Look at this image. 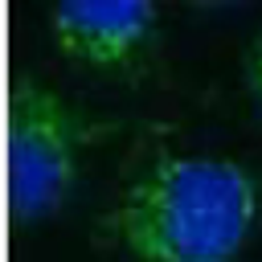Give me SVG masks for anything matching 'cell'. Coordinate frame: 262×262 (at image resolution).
<instances>
[{"label": "cell", "instance_id": "cell-1", "mask_svg": "<svg viewBox=\"0 0 262 262\" xmlns=\"http://www.w3.org/2000/svg\"><path fill=\"white\" fill-rule=\"evenodd\" d=\"M254 221V172L213 151L156 156L106 213L111 233L143 262H237Z\"/></svg>", "mask_w": 262, "mask_h": 262}, {"label": "cell", "instance_id": "cell-2", "mask_svg": "<svg viewBox=\"0 0 262 262\" xmlns=\"http://www.w3.org/2000/svg\"><path fill=\"white\" fill-rule=\"evenodd\" d=\"M82 119L41 82H16L8 102V205L16 221L53 213L78 176Z\"/></svg>", "mask_w": 262, "mask_h": 262}, {"label": "cell", "instance_id": "cell-3", "mask_svg": "<svg viewBox=\"0 0 262 262\" xmlns=\"http://www.w3.org/2000/svg\"><path fill=\"white\" fill-rule=\"evenodd\" d=\"M156 29V4L147 0H78L49 8V33L57 49L86 66L131 61Z\"/></svg>", "mask_w": 262, "mask_h": 262}, {"label": "cell", "instance_id": "cell-4", "mask_svg": "<svg viewBox=\"0 0 262 262\" xmlns=\"http://www.w3.org/2000/svg\"><path fill=\"white\" fill-rule=\"evenodd\" d=\"M250 78H254V90L262 94V37L254 41V53H250Z\"/></svg>", "mask_w": 262, "mask_h": 262}]
</instances>
